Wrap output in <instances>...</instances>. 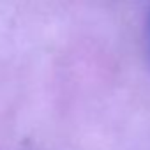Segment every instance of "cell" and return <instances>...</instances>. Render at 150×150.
Returning a JSON list of instances; mask_svg holds the SVG:
<instances>
[{"instance_id":"6da1fadb","label":"cell","mask_w":150,"mask_h":150,"mask_svg":"<svg viewBox=\"0 0 150 150\" xmlns=\"http://www.w3.org/2000/svg\"><path fill=\"white\" fill-rule=\"evenodd\" d=\"M148 50H150V21H148Z\"/></svg>"}]
</instances>
